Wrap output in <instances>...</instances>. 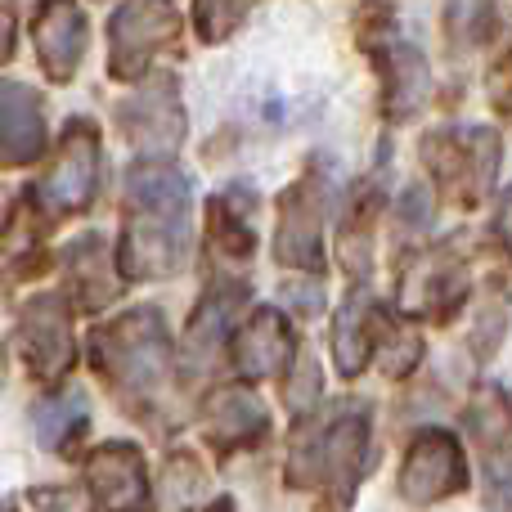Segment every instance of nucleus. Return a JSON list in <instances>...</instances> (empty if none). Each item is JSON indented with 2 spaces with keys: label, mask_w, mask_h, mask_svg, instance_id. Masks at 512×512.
<instances>
[{
  "label": "nucleus",
  "mask_w": 512,
  "mask_h": 512,
  "mask_svg": "<svg viewBox=\"0 0 512 512\" xmlns=\"http://www.w3.org/2000/svg\"><path fill=\"white\" fill-rule=\"evenodd\" d=\"M126 279H167L189 252V180L176 167L140 162L126 171Z\"/></svg>",
  "instance_id": "1"
},
{
  "label": "nucleus",
  "mask_w": 512,
  "mask_h": 512,
  "mask_svg": "<svg viewBox=\"0 0 512 512\" xmlns=\"http://www.w3.org/2000/svg\"><path fill=\"white\" fill-rule=\"evenodd\" d=\"M90 360L99 364L113 387L126 396H153L171 373V342H167V319L153 306H135L122 319L104 324L90 337Z\"/></svg>",
  "instance_id": "2"
},
{
  "label": "nucleus",
  "mask_w": 512,
  "mask_h": 512,
  "mask_svg": "<svg viewBox=\"0 0 512 512\" xmlns=\"http://www.w3.org/2000/svg\"><path fill=\"white\" fill-rule=\"evenodd\" d=\"M364 454H369V409L360 400L342 405L333 418H328L319 432H297V445H292V486H315V481H328V486L342 495V504L351 499V486L364 472Z\"/></svg>",
  "instance_id": "3"
},
{
  "label": "nucleus",
  "mask_w": 512,
  "mask_h": 512,
  "mask_svg": "<svg viewBox=\"0 0 512 512\" xmlns=\"http://www.w3.org/2000/svg\"><path fill=\"white\" fill-rule=\"evenodd\" d=\"M423 162L441 189L459 207H477L495 185L499 167V135L486 126H454V131H432L423 140Z\"/></svg>",
  "instance_id": "4"
},
{
  "label": "nucleus",
  "mask_w": 512,
  "mask_h": 512,
  "mask_svg": "<svg viewBox=\"0 0 512 512\" xmlns=\"http://www.w3.org/2000/svg\"><path fill=\"white\" fill-rule=\"evenodd\" d=\"M14 351L41 382H59L77 360V342H72V315L63 297L45 292V297L27 301L14 328Z\"/></svg>",
  "instance_id": "5"
},
{
  "label": "nucleus",
  "mask_w": 512,
  "mask_h": 512,
  "mask_svg": "<svg viewBox=\"0 0 512 512\" xmlns=\"http://www.w3.org/2000/svg\"><path fill=\"white\" fill-rule=\"evenodd\" d=\"M463 486H468V463H463L459 441L450 432H441V427H423L409 441V454L400 463V495L409 504L427 508L459 495Z\"/></svg>",
  "instance_id": "6"
},
{
  "label": "nucleus",
  "mask_w": 512,
  "mask_h": 512,
  "mask_svg": "<svg viewBox=\"0 0 512 512\" xmlns=\"http://www.w3.org/2000/svg\"><path fill=\"white\" fill-rule=\"evenodd\" d=\"M180 18L167 0H122L108 27V41H113V77L117 81H135L149 59L162 50L167 41H176Z\"/></svg>",
  "instance_id": "7"
},
{
  "label": "nucleus",
  "mask_w": 512,
  "mask_h": 512,
  "mask_svg": "<svg viewBox=\"0 0 512 512\" xmlns=\"http://www.w3.org/2000/svg\"><path fill=\"white\" fill-rule=\"evenodd\" d=\"M95 185H99V135H95V126L72 122L59 140L54 167L41 180L45 212H54V216L81 212L95 198Z\"/></svg>",
  "instance_id": "8"
},
{
  "label": "nucleus",
  "mask_w": 512,
  "mask_h": 512,
  "mask_svg": "<svg viewBox=\"0 0 512 512\" xmlns=\"http://www.w3.org/2000/svg\"><path fill=\"white\" fill-rule=\"evenodd\" d=\"M86 14H81L72 0H41L32 23V41L41 54V68L54 81H72V72L81 68V54H86Z\"/></svg>",
  "instance_id": "9"
},
{
  "label": "nucleus",
  "mask_w": 512,
  "mask_h": 512,
  "mask_svg": "<svg viewBox=\"0 0 512 512\" xmlns=\"http://www.w3.org/2000/svg\"><path fill=\"white\" fill-rule=\"evenodd\" d=\"M324 216H319V198L310 185H297L279 198V230H274V256L292 270L315 274L324 265Z\"/></svg>",
  "instance_id": "10"
},
{
  "label": "nucleus",
  "mask_w": 512,
  "mask_h": 512,
  "mask_svg": "<svg viewBox=\"0 0 512 512\" xmlns=\"http://www.w3.org/2000/svg\"><path fill=\"white\" fill-rule=\"evenodd\" d=\"M45 153V104L32 86L0 81V167H27Z\"/></svg>",
  "instance_id": "11"
},
{
  "label": "nucleus",
  "mask_w": 512,
  "mask_h": 512,
  "mask_svg": "<svg viewBox=\"0 0 512 512\" xmlns=\"http://www.w3.org/2000/svg\"><path fill=\"white\" fill-rule=\"evenodd\" d=\"M463 292H468L463 265L450 252H423L400 283V306L405 315H445L463 301Z\"/></svg>",
  "instance_id": "12"
},
{
  "label": "nucleus",
  "mask_w": 512,
  "mask_h": 512,
  "mask_svg": "<svg viewBox=\"0 0 512 512\" xmlns=\"http://www.w3.org/2000/svg\"><path fill=\"white\" fill-rule=\"evenodd\" d=\"M117 117H122V126L144 153H171L185 140V113L176 104V81H162V86L126 99Z\"/></svg>",
  "instance_id": "13"
},
{
  "label": "nucleus",
  "mask_w": 512,
  "mask_h": 512,
  "mask_svg": "<svg viewBox=\"0 0 512 512\" xmlns=\"http://www.w3.org/2000/svg\"><path fill=\"white\" fill-rule=\"evenodd\" d=\"M230 355H234V373L243 382H261L270 373H279L292 360V333L279 310H256L248 324L234 333Z\"/></svg>",
  "instance_id": "14"
},
{
  "label": "nucleus",
  "mask_w": 512,
  "mask_h": 512,
  "mask_svg": "<svg viewBox=\"0 0 512 512\" xmlns=\"http://www.w3.org/2000/svg\"><path fill=\"white\" fill-rule=\"evenodd\" d=\"M86 486L104 499L108 508H140L149 499V477L135 445H99L86 459Z\"/></svg>",
  "instance_id": "15"
},
{
  "label": "nucleus",
  "mask_w": 512,
  "mask_h": 512,
  "mask_svg": "<svg viewBox=\"0 0 512 512\" xmlns=\"http://www.w3.org/2000/svg\"><path fill=\"white\" fill-rule=\"evenodd\" d=\"M378 68H382V113H387L391 122L414 117L418 108H423L427 90H432V68H427L423 50L396 41L382 50Z\"/></svg>",
  "instance_id": "16"
},
{
  "label": "nucleus",
  "mask_w": 512,
  "mask_h": 512,
  "mask_svg": "<svg viewBox=\"0 0 512 512\" xmlns=\"http://www.w3.org/2000/svg\"><path fill=\"white\" fill-rule=\"evenodd\" d=\"M203 418H207V436L225 450H239V445H256L270 427L265 405L252 396L248 387H221L203 400Z\"/></svg>",
  "instance_id": "17"
},
{
  "label": "nucleus",
  "mask_w": 512,
  "mask_h": 512,
  "mask_svg": "<svg viewBox=\"0 0 512 512\" xmlns=\"http://www.w3.org/2000/svg\"><path fill=\"white\" fill-rule=\"evenodd\" d=\"M63 270H68V288L77 292L81 306L99 310L122 292V274L113 270L104 234H81L68 252H63Z\"/></svg>",
  "instance_id": "18"
},
{
  "label": "nucleus",
  "mask_w": 512,
  "mask_h": 512,
  "mask_svg": "<svg viewBox=\"0 0 512 512\" xmlns=\"http://www.w3.org/2000/svg\"><path fill=\"white\" fill-rule=\"evenodd\" d=\"M243 301V283L239 288H212L198 306V315L189 319V364L207 369V364L221 355V346H230V328H234V306Z\"/></svg>",
  "instance_id": "19"
},
{
  "label": "nucleus",
  "mask_w": 512,
  "mask_h": 512,
  "mask_svg": "<svg viewBox=\"0 0 512 512\" xmlns=\"http://www.w3.org/2000/svg\"><path fill=\"white\" fill-rule=\"evenodd\" d=\"M373 315H378V306L369 301V292L364 288H355L351 297L342 301V310H337L333 355H337L342 378H355V373L369 364V355H373Z\"/></svg>",
  "instance_id": "20"
},
{
  "label": "nucleus",
  "mask_w": 512,
  "mask_h": 512,
  "mask_svg": "<svg viewBox=\"0 0 512 512\" xmlns=\"http://www.w3.org/2000/svg\"><path fill=\"white\" fill-rule=\"evenodd\" d=\"M373 351H378V364L387 378H405V373L418 369V360H423V337L414 333V328H405L400 319L391 315H373Z\"/></svg>",
  "instance_id": "21"
},
{
  "label": "nucleus",
  "mask_w": 512,
  "mask_h": 512,
  "mask_svg": "<svg viewBox=\"0 0 512 512\" xmlns=\"http://www.w3.org/2000/svg\"><path fill=\"white\" fill-rule=\"evenodd\" d=\"M86 418H90V409L77 391L41 400V405H36V436H41L45 450H68V445L86 432Z\"/></svg>",
  "instance_id": "22"
},
{
  "label": "nucleus",
  "mask_w": 512,
  "mask_h": 512,
  "mask_svg": "<svg viewBox=\"0 0 512 512\" xmlns=\"http://www.w3.org/2000/svg\"><path fill=\"white\" fill-rule=\"evenodd\" d=\"M36 248H41V225H36L32 207H18L0 230V283L23 279L27 265L36 261Z\"/></svg>",
  "instance_id": "23"
},
{
  "label": "nucleus",
  "mask_w": 512,
  "mask_h": 512,
  "mask_svg": "<svg viewBox=\"0 0 512 512\" xmlns=\"http://www.w3.org/2000/svg\"><path fill=\"white\" fill-rule=\"evenodd\" d=\"M207 234H212V248L225 256H248L256 248L252 225L243 221V216L234 212V203H225V198H212V207H207Z\"/></svg>",
  "instance_id": "24"
},
{
  "label": "nucleus",
  "mask_w": 512,
  "mask_h": 512,
  "mask_svg": "<svg viewBox=\"0 0 512 512\" xmlns=\"http://www.w3.org/2000/svg\"><path fill=\"white\" fill-rule=\"evenodd\" d=\"M445 18H450L445 32L459 45H481L495 36V5H490V0H454Z\"/></svg>",
  "instance_id": "25"
},
{
  "label": "nucleus",
  "mask_w": 512,
  "mask_h": 512,
  "mask_svg": "<svg viewBox=\"0 0 512 512\" xmlns=\"http://www.w3.org/2000/svg\"><path fill=\"white\" fill-rule=\"evenodd\" d=\"M252 0H194V27L203 41H225L243 23Z\"/></svg>",
  "instance_id": "26"
},
{
  "label": "nucleus",
  "mask_w": 512,
  "mask_h": 512,
  "mask_svg": "<svg viewBox=\"0 0 512 512\" xmlns=\"http://www.w3.org/2000/svg\"><path fill=\"white\" fill-rule=\"evenodd\" d=\"M315 400H319V369L310 355H297V369H292V382H288V409L306 414Z\"/></svg>",
  "instance_id": "27"
},
{
  "label": "nucleus",
  "mask_w": 512,
  "mask_h": 512,
  "mask_svg": "<svg viewBox=\"0 0 512 512\" xmlns=\"http://www.w3.org/2000/svg\"><path fill=\"white\" fill-rule=\"evenodd\" d=\"M36 512H95L86 490H68V486H54V490H36L32 495Z\"/></svg>",
  "instance_id": "28"
},
{
  "label": "nucleus",
  "mask_w": 512,
  "mask_h": 512,
  "mask_svg": "<svg viewBox=\"0 0 512 512\" xmlns=\"http://www.w3.org/2000/svg\"><path fill=\"white\" fill-rule=\"evenodd\" d=\"M14 45H18V9L14 0H0V63L14 59Z\"/></svg>",
  "instance_id": "29"
},
{
  "label": "nucleus",
  "mask_w": 512,
  "mask_h": 512,
  "mask_svg": "<svg viewBox=\"0 0 512 512\" xmlns=\"http://www.w3.org/2000/svg\"><path fill=\"white\" fill-rule=\"evenodd\" d=\"M499 225H504V234L512 239V189L504 194V212H499Z\"/></svg>",
  "instance_id": "30"
}]
</instances>
